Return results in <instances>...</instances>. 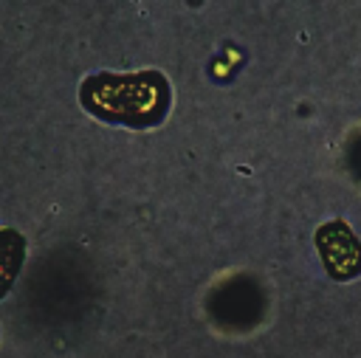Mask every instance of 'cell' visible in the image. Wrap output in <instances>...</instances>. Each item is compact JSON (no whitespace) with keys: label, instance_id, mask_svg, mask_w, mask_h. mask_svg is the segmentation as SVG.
Here are the masks:
<instances>
[{"label":"cell","instance_id":"obj_1","mask_svg":"<svg viewBox=\"0 0 361 358\" xmlns=\"http://www.w3.org/2000/svg\"><path fill=\"white\" fill-rule=\"evenodd\" d=\"M79 104L107 124H121L133 130L158 127L172 104L169 79L144 68L135 73H93L79 85Z\"/></svg>","mask_w":361,"mask_h":358},{"label":"cell","instance_id":"obj_2","mask_svg":"<svg viewBox=\"0 0 361 358\" xmlns=\"http://www.w3.org/2000/svg\"><path fill=\"white\" fill-rule=\"evenodd\" d=\"M313 242L330 279L350 282L361 273V242L344 220H330L319 226L313 234Z\"/></svg>","mask_w":361,"mask_h":358},{"label":"cell","instance_id":"obj_3","mask_svg":"<svg viewBox=\"0 0 361 358\" xmlns=\"http://www.w3.org/2000/svg\"><path fill=\"white\" fill-rule=\"evenodd\" d=\"M25 259V240L14 228H0V299L11 290Z\"/></svg>","mask_w":361,"mask_h":358}]
</instances>
